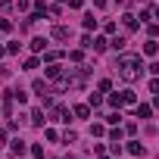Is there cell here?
<instances>
[{
	"label": "cell",
	"mask_w": 159,
	"mask_h": 159,
	"mask_svg": "<svg viewBox=\"0 0 159 159\" xmlns=\"http://www.w3.org/2000/svg\"><path fill=\"white\" fill-rule=\"evenodd\" d=\"M153 106H156V109H159V97H156V103H153Z\"/></svg>",
	"instance_id": "obj_27"
},
{
	"label": "cell",
	"mask_w": 159,
	"mask_h": 159,
	"mask_svg": "<svg viewBox=\"0 0 159 159\" xmlns=\"http://www.w3.org/2000/svg\"><path fill=\"white\" fill-rule=\"evenodd\" d=\"M137 116H140V119H150V116H153V106L140 103V106H137Z\"/></svg>",
	"instance_id": "obj_8"
},
{
	"label": "cell",
	"mask_w": 159,
	"mask_h": 159,
	"mask_svg": "<svg viewBox=\"0 0 159 159\" xmlns=\"http://www.w3.org/2000/svg\"><path fill=\"white\" fill-rule=\"evenodd\" d=\"M91 47L100 53V50H106V41H103V38H94V41H91Z\"/></svg>",
	"instance_id": "obj_13"
},
{
	"label": "cell",
	"mask_w": 159,
	"mask_h": 159,
	"mask_svg": "<svg viewBox=\"0 0 159 159\" xmlns=\"http://www.w3.org/2000/svg\"><path fill=\"white\" fill-rule=\"evenodd\" d=\"M150 91H153V94H159V78H153V81H150Z\"/></svg>",
	"instance_id": "obj_23"
},
{
	"label": "cell",
	"mask_w": 159,
	"mask_h": 159,
	"mask_svg": "<svg viewBox=\"0 0 159 159\" xmlns=\"http://www.w3.org/2000/svg\"><path fill=\"white\" fill-rule=\"evenodd\" d=\"M153 16H156V19H159V7H156V10H153Z\"/></svg>",
	"instance_id": "obj_26"
},
{
	"label": "cell",
	"mask_w": 159,
	"mask_h": 159,
	"mask_svg": "<svg viewBox=\"0 0 159 159\" xmlns=\"http://www.w3.org/2000/svg\"><path fill=\"white\" fill-rule=\"evenodd\" d=\"M13 153H16V156H25V153H28L25 140H19V137H16V140H13Z\"/></svg>",
	"instance_id": "obj_4"
},
{
	"label": "cell",
	"mask_w": 159,
	"mask_h": 159,
	"mask_svg": "<svg viewBox=\"0 0 159 159\" xmlns=\"http://www.w3.org/2000/svg\"><path fill=\"white\" fill-rule=\"evenodd\" d=\"M84 28H88V31H91V28H97V19H94V13H88V16H84Z\"/></svg>",
	"instance_id": "obj_12"
},
{
	"label": "cell",
	"mask_w": 159,
	"mask_h": 159,
	"mask_svg": "<svg viewBox=\"0 0 159 159\" xmlns=\"http://www.w3.org/2000/svg\"><path fill=\"white\" fill-rule=\"evenodd\" d=\"M31 125H44V112L41 109H31Z\"/></svg>",
	"instance_id": "obj_11"
},
{
	"label": "cell",
	"mask_w": 159,
	"mask_h": 159,
	"mask_svg": "<svg viewBox=\"0 0 159 159\" xmlns=\"http://www.w3.org/2000/svg\"><path fill=\"white\" fill-rule=\"evenodd\" d=\"M69 7H72V10H81V7H84V0H69Z\"/></svg>",
	"instance_id": "obj_22"
},
{
	"label": "cell",
	"mask_w": 159,
	"mask_h": 159,
	"mask_svg": "<svg viewBox=\"0 0 159 159\" xmlns=\"http://www.w3.org/2000/svg\"><path fill=\"white\" fill-rule=\"evenodd\" d=\"M47 78H62V66H47Z\"/></svg>",
	"instance_id": "obj_6"
},
{
	"label": "cell",
	"mask_w": 159,
	"mask_h": 159,
	"mask_svg": "<svg viewBox=\"0 0 159 159\" xmlns=\"http://www.w3.org/2000/svg\"><path fill=\"white\" fill-rule=\"evenodd\" d=\"M75 116H78V119H88V116H91V106H84V103L75 106Z\"/></svg>",
	"instance_id": "obj_10"
},
{
	"label": "cell",
	"mask_w": 159,
	"mask_h": 159,
	"mask_svg": "<svg viewBox=\"0 0 159 159\" xmlns=\"http://www.w3.org/2000/svg\"><path fill=\"white\" fill-rule=\"evenodd\" d=\"M31 156H34V159H41V156H44V147H41V143H34V147H31Z\"/></svg>",
	"instance_id": "obj_17"
},
{
	"label": "cell",
	"mask_w": 159,
	"mask_h": 159,
	"mask_svg": "<svg viewBox=\"0 0 159 159\" xmlns=\"http://www.w3.org/2000/svg\"><path fill=\"white\" fill-rule=\"evenodd\" d=\"M62 137H66V143H75V140H78V134H75V131H66Z\"/></svg>",
	"instance_id": "obj_20"
},
{
	"label": "cell",
	"mask_w": 159,
	"mask_h": 159,
	"mask_svg": "<svg viewBox=\"0 0 159 159\" xmlns=\"http://www.w3.org/2000/svg\"><path fill=\"white\" fill-rule=\"evenodd\" d=\"M100 103H103V97H100V94H91V100H88V106H94V109H97Z\"/></svg>",
	"instance_id": "obj_15"
},
{
	"label": "cell",
	"mask_w": 159,
	"mask_h": 159,
	"mask_svg": "<svg viewBox=\"0 0 159 159\" xmlns=\"http://www.w3.org/2000/svg\"><path fill=\"white\" fill-rule=\"evenodd\" d=\"M119 97H122V103H125V106H131V103H137V97H134V91H128V88H125V91H122Z\"/></svg>",
	"instance_id": "obj_3"
},
{
	"label": "cell",
	"mask_w": 159,
	"mask_h": 159,
	"mask_svg": "<svg viewBox=\"0 0 159 159\" xmlns=\"http://www.w3.org/2000/svg\"><path fill=\"white\" fill-rule=\"evenodd\" d=\"M119 119H122L119 112H109V116H106V122H109V125H119Z\"/></svg>",
	"instance_id": "obj_19"
},
{
	"label": "cell",
	"mask_w": 159,
	"mask_h": 159,
	"mask_svg": "<svg viewBox=\"0 0 159 159\" xmlns=\"http://www.w3.org/2000/svg\"><path fill=\"white\" fill-rule=\"evenodd\" d=\"M16 7H19V10H22V13H25V10H28V7H31V0H16Z\"/></svg>",
	"instance_id": "obj_21"
},
{
	"label": "cell",
	"mask_w": 159,
	"mask_h": 159,
	"mask_svg": "<svg viewBox=\"0 0 159 159\" xmlns=\"http://www.w3.org/2000/svg\"><path fill=\"white\" fill-rule=\"evenodd\" d=\"M140 66H143V59L137 53H125L119 59V75L125 78V81H137V78H140Z\"/></svg>",
	"instance_id": "obj_1"
},
{
	"label": "cell",
	"mask_w": 159,
	"mask_h": 159,
	"mask_svg": "<svg viewBox=\"0 0 159 159\" xmlns=\"http://www.w3.org/2000/svg\"><path fill=\"white\" fill-rule=\"evenodd\" d=\"M0 31H13V22L10 19H0Z\"/></svg>",
	"instance_id": "obj_18"
},
{
	"label": "cell",
	"mask_w": 159,
	"mask_h": 159,
	"mask_svg": "<svg viewBox=\"0 0 159 159\" xmlns=\"http://www.w3.org/2000/svg\"><path fill=\"white\" fill-rule=\"evenodd\" d=\"M7 75H10V69H7L3 62H0V78H7Z\"/></svg>",
	"instance_id": "obj_24"
},
{
	"label": "cell",
	"mask_w": 159,
	"mask_h": 159,
	"mask_svg": "<svg viewBox=\"0 0 159 159\" xmlns=\"http://www.w3.org/2000/svg\"><path fill=\"white\" fill-rule=\"evenodd\" d=\"M128 153H131V156H140V153H143V143L131 140V143H128Z\"/></svg>",
	"instance_id": "obj_9"
},
{
	"label": "cell",
	"mask_w": 159,
	"mask_h": 159,
	"mask_svg": "<svg viewBox=\"0 0 159 159\" xmlns=\"http://www.w3.org/2000/svg\"><path fill=\"white\" fill-rule=\"evenodd\" d=\"M100 159H106V156H100Z\"/></svg>",
	"instance_id": "obj_28"
},
{
	"label": "cell",
	"mask_w": 159,
	"mask_h": 159,
	"mask_svg": "<svg viewBox=\"0 0 159 159\" xmlns=\"http://www.w3.org/2000/svg\"><path fill=\"white\" fill-rule=\"evenodd\" d=\"M122 134H125L122 128H112V131H109V140H122Z\"/></svg>",
	"instance_id": "obj_16"
},
{
	"label": "cell",
	"mask_w": 159,
	"mask_h": 159,
	"mask_svg": "<svg viewBox=\"0 0 159 159\" xmlns=\"http://www.w3.org/2000/svg\"><path fill=\"white\" fill-rule=\"evenodd\" d=\"M143 53L153 56V53H156V41H147V44H143Z\"/></svg>",
	"instance_id": "obj_14"
},
{
	"label": "cell",
	"mask_w": 159,
	"mask_h": 159,
	"mask_svg": "<svg viewBox=\"0 0 159 159\" xmlns=\"http://www.w3.org/2000/svg\"><path fill=\"white\" fill-rule=\"evenodd\" d=\"M122 25H125L128 31H134V28H137V16H131V13H125V16H122Z\"/></svg>",
	"instance_id": "obj_2"
},
{
	"label": "cell",
	"mask_w": 159,
	"mask_h": 159,
	"mask_svg": "<svg viewBox=\"0 0 159 159\" xmlns=\"http://www.w3.org/2000/svg\"><path fill=\"white\" fill-rule=\"evenodd\" d=\"M53 38H56V41H69V28L56 25V28H53Z\"/></svg>",
	"instance_id": "obj_5"
},
{
	"label": "cell",
	"mask_w": 159,
	"mask_h": 159,
	"mask_svg": "<svg viewBox=\"0 0 159 159\" xmlns=\"http://www.w3.org/2000/svg\"><path fill=\"white\" fill-rule=\"evenodd\" d=\"M3 56H7V47H0V59H3Z\"/></svg>",
	"instance_id": "obj_25"
},
{
	"label": "cell",
	"mask_w": 159,
	"mask_h": 159,
	"mask_svg": "<svg viewBox=\"0 0 159 159\" xmlns=\"http://www.w3.org/2000/svg\"><path fill=\"white\" fill-rule=\"evenodd\" d=\"M44 47H47V38H34V41H31V50H34V53H41Z\"/></svg>",
	"instance_id": "obj_7"
}]
</instances>
